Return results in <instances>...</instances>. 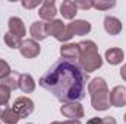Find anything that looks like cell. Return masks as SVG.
<instances>
[{"label": "cell", "instance_id": "cell-1", "mask_svg": "<svg viewBox=\"0 0 126 124\" xmlns=\"http://www.w3.org/2000/svg\"><path fill=\"white\" fill-rule=\"evenodd\" d=\"M88 74L76 64L60 59L41 77L40 86L62 102H79L85 98Z\"/></svg>", "mask_w": 126, "mask_h": 124}, {"label": "cell", "instance_id": "cell-2", "mask_svg": "<svg viewBox=\"0 0 126 124\" xmlns=\"http://www.w3.org/2000/svg\"><path fill=\"white\" fill-rule=\"evenodd\" d=\"M79 45V57H78V66L88 74L98 70L103 66V59L98 54V47L94 41L85 39L78 42Z\"/></svg>", "mask_w": 126, "mask_h": 124}, {"label": "cell", "instance_id": "cell-3", "mask_svg": "<svg viewBox=\"0 0 126 124\" xmlns=\"http://www.w3.org/2000/svg\"><path fill=\"white\" fill-rule=\"evenodd\" d=\"M88 93L95 111H106L110 108V91L103 77H94L88 83Z\"/></svg>", "mask_w": 126, "mask_h": 124}, {"label": "cell", "instance_id": "cell-4", "mask_svg": "<svg viewBox=\"0 0 126 124\" xmlns=\"http://www.w3.org/2000/svg\"><path fill=\"white\" fill-rule=\"evenodd\" d=\"M46 32L47 37H54L57 41L60 42H66L72 38V35L67 31V26L63 24L60 19H53L50 22H46Z\"/></svg>", "mask_w": 126, "mask_h": 124}, {"label": "cell", "instance_id": "cell-5", "mask_svg": "<svg viewBox=\"0 0 126 124\" xmlns=\"http://www.w3.org/2000/svg\"><path fill=\"white\" fill-rule=\"evenodd\" d=\"M12 108L21 118H27L34 112V101L27 96H21V98L15 99Z\"/></svg>", "mask_w": 126, "mask_h": 124}, {"label": "cell", "instance_id": "cell-6", "mask_svg": "<svg viewBox=\"0 0 126 124\" xmlns=\"http://www.w3.org/2000/svg\"><path fill=\"white\" fill-rule=\"evenodd\" d=\"M60 112L69 120H79L84 117V108L79 102H64L60 107Z\"/></svg>", "mask_w": 126, "mask_h": 124}, {"label": "cell", "instance_id": "cell-7", "mask_svg": "<svg viewBox=\"0 0 126 124\" xmlns=\"http://www.w3.org/2000/svg\"><path fill=\"white\" fill-rule=\"evenodd\" d=\"M67 31L72 37L78 35V37H82V35H87L91 31V24L88 21H84V19H75L72 21L69 25H67Z\"/></svg>", "mask_w": 126, "mask_h": 124}, {"label": "cell", "instance_id": "cell-8", "mask_svg": "<svg viewBox=\"0 0 126 124\" xmlns=\"http://www.w3.org/2000/svg\"><path fill=\"white\" fill-rule=\"evenodd\" d=\"M19 51H21V54H22L25 59H35V57L40 54L41 47H40V44H38L37 41H34V39H25V41H22V45H21Z\"/></svg>", "mask_w": 126, "mask_h": 124}, {"label": "cell", "instance_id": "cell-9", "mask_svg": "<svg viewBox=\"0 0 126 124\" xmlns=\"http://www.w3.org/2000/svg\"><path fill=\"white\" fill-rule=\"evenodd\" d=\"M7 26H9V32L18 38H24L27 35V28H25V24L21 18L18 16H12L9 21H7Z\"/></svg>", "mask_w": 126, "mask_h": 124}, {"label": "cell", "instance_id": "cell-10", "mask_svg": "<svg viewBox=\"0 0 126 124\" xmlns=\"http://www.w3.org/2000/svg\"><path fill=\"white\" fill-rule=\"evenodd\" d=\"M56 13H57V9H56V3H54V0H46V1L41 3L40 10H38V15H40L41 19L50 22V21L54 19Z\"/></svg>", "mask_w": 126, "mask_h": 124}, {"label": "cell", "instance_id": "cell-11", "mask_svg": "<svg viewBox=\"0 0 126 124\" xmlns=\"http://www.w3.org/2000/svg\"><path fill=\"white\" fill-rule=\"evenodd\" d=\"M110 105L113 107H125L126 105V88L114 86L110 92Z\"/></svg>", "mask_w": 126, "mask_h": 124}, {"label": "cell", "instance_id": "cell-12", "mask_svg": "<svg viewBox=\"0 0 126 124\" xmlns=\"http://www.w3.org/2000/svg\"><path fill=\"white\" fill-rule=\"evenodd\" d=\"M104 29L110 35H119L123 29V25L116 16H106L104 18Z\"/></svg>", "mask_w": 126, "mask_h": 124}, {"label": "cell", "instance_id": "cell-13", "mask_svg": "<svg viewBox=\"0 0 126 124\" xmlns=\"http://www.w3.org/2000/svg\"><path fill=\"white\" fill-rule=\"evenodd\" d=\"M60 56L69 62L76 60L79 57V45L78 44H63L60 47Z\"/></svg>", "mask_w": 126, "mask_h": 124}, {"label": "cell", "instance_id": "cell-14", "mask_svg": "<svg viewBox=\"0 0 126 124\" xmlns=\"http://www.w3.org/2000/svg\"><path fill=\"white\" fill-rule=\"evenodd\" d=\"M104 59L107 60L109 64H111V66H117V64H120V63L123 62V59H125V53H123L122 48L114 47V48H110V50L106 51Z\"/></svg>", "mask_w": 126, "mask_h": 124}, {"label": "cell", "instance_id": "cell-15", "mask_svg": "<svg viewBox=\"0 0 126 124\" xmlns=\"http://www.w3.org/2000/svg\"><path fill=\"white\" fill-rule=\"evenodd\" d=\"M30 34H31L34 41H43L47 38V32H46V22L37 21L34 22L30 28Z\"/></svg>", "mask_w": 126, "mask_h": 124}, {"label": "cell", "instance_id": "cell-16", "mask_svg": "<svg viewBox=\"0 0 126 124\" xmlns=\"http://www.w3.org/2000/svg\"><path fill=\"white\" fill-rule=\"evenodd\" d=\"M60 13L64 19H73L78 13V7L73 0H64L60 4Z\"/></svg>", "mask_w": 126, "mask_h": 124}, {"label": "cell", "instance_id": "cell-17", "mask_svg": "<svg viewBox=\"0 0 126 124\" xmlns=\"http://www.w3.org/2000/svg\"><path fill=\"white\" fill-rule=\"evenodd\" d=\"M19 89L24 93H31L35 91V80L31 74L28 73H21L19 77Z\"/></svg>", "mask_w": 126, "mask_h": 124}, {"label": "cell", "instance_id": "cell-18", "mask_svg": "<svg viewBox=\"0 0 126 124\" xmlns=\"http://www.w3.org/2000/svg\"><path fill=\"white\" fill-rule=\"evenodd\" d=\"M0 120L4 124H18V121L21 120V117L13 111L12 107H4V110H1Z\"/></svg>", "mask_w": 126, "mask_h": 124}, {"label": "cell", "instance_id": "cell-19", "mask_svg": "<svg viewBox=\"0 0 126 124\" xmlns=\"http://www.w3.org/2000/svg\"><path fill=\"white\" fill-rule=\"evenodd\" d=\"M19 77H21V73L18 72H10L6 77L1 79V85H4L6 88H9L10 91L19 88Z\"/></svg>", "mask_w": 126, "mask_h": 124}, {"label": "cell", "instance_id": "cell-20", "mask_svg": "<svg viewBox=\"0 0 126 124\" xmlns=\"http://www.w3.org/2000/svg\"><path fill=\"white\" fill-rule=\"evenodd\" d=\"M3 41H4V44H6L9 48H12V50L21 48V45H22V39L18 38V37H15V35H12L10 32H6V34L3 35Z\"/></svg>", "mask_w": 126, "mask_h": 124}, {"label": "cell", "instance_id": "cell-21", "mask_svg": "<svg viewBox=\"0 0 126 124\" xmlns=\"http://www.w3.org/2000/svg\"><path fill=\"white\" fill-rule=\"evenodd\" d=\"M9 99H10V89L0 83V107L7 105Z\"/></svg>", "mask_w": 126, "mask_h": 124}, {"label": "cell", "instance_id": "cell-22", "mask_svg": "<svg viewBox=\"0 0 126 124\" xmlns=\"http://www.w3.org/2000/svg\"><path fill=\"white\" fill-rule=\"evenodd\" d=\"M116 6V1H106V0H98V1H93V7L97 10H107Z\"/></svg>", "mask_w": 126, "mask_h": 124}, {"label": "cell", "instance_id": "cell-23", "mask_svg": "<svg viewBox=\"0 0 126 124\" xmlns=\"http://www.w3.org/2000/svg\"><path fill=\"white\" fill-rule=\"evenodd\" d=\"M10 72H12V70H10V66H9V63L0 59V80H1L3 77H6V76L10 73Z\"/></svg>", "mask_w": 126, "mask_h": 124}, {"label": "cell", "instance_id": "cell-24", "mask_svg": "<svg viewBox=\"0 0 126 124\" xmlns=\"http://www.w3.org/2000/svg\"><path fill=\"white\" fill-rule=\"evenodd\" d=\"M76 7L78 9H82V10H88L93 7V0H76L75 1Z\"/></svg>", "mask_w": 126, "mask_h": 124}, {"label": "cell", "instance_id": "cell-25", "mask_svg": "<svg viewBox=\"0 0 126 124\" xmlns=\"http://www.w3.org/2000/svg\"><path fill=\"white\" fill-rule=\"evenodd\" d=\"M21 4H22L25 9H34V7H37V6H40V1H38V0H35V1H30V0L27 1V0H24Z\"/></svg>", "mask_w": 126, "mask_h": 124}, {"label": "cell", "instance_id": "cell-26", "mask_svg": "<svg viewBox=\"0 0 126 124\" xmlns=\"http://www.w3.org/2000/svg\"><path fill=\"white\" fill-rule=\"evenodd\" d=\"M50 124H81L79 120H67V121H53Z\"/></svg>", "mask_w": 126, "mask_h": 124}, {"label": "cell", "instance_id": "cell-27", "mask_svg": "<svg viewBox=\"0 0 126 124\" xmlns=\"http://www.w3.org/2000/svg\"><path fill=\"white\" fill-rule=\"evenodd\" d=\"M101 124H117V123L113 117H104V118H101Z\"/></svg>", "mask_w": 126, "mask_h": 124}, {"label": "cell", "instance_id": "cell-28", "mask_svg": "<svg viewBox=\"0 0 126 124\" xmlns=\"http://www.w3.org/2000/svg\"><path fill=\"white\" fill-rule=\"evenodd\" d=\"M120 76H122V79L126 82V63L122 66V69H120Z\"/></svg>", "mask_w": 126, "mask_h": 124}, {"label": "cell", "instance_id": "cell-29", "mask_svg": "<svg viewBox=\"0 0 126 124\" xmlns=\"http://www.w3.org/2000/svg\"><path fill=\"white\" fill-rule=\"evenodd\" d=\"M87 124H101V118H91V120H88L87 121Z\"/></svg>", "mask_w": 126, "mask_h": 124}, {"label": "cell", "instance_id": "cell-30", "mask_svg": "<svg viewBox=\"0 0 126 124\" xmlns=\"http://www.w3.org/2000/svg\"><path fill=\"white\" fill-rule=\"evenodd\" d=\"M123 120H125V123H126V114H125V118H123Z\"/></svg>", "mask_w": 126, "mask_h": 124}, {"label": "cell", "instance_id": "cell-31", "mask_svg": "<svg viewBox=\"0 0 126 124\" xmlns=\"http://www.w3.org/2000/svg\"><path fill=\"white\" fill-rule=\"evenodd\" d=\"M0 115H1V110H0Z\"/></svg>", "mask_w": 126, "mask_h": 124}, {"label": "cell", "instance_id": "cell-32", "mask_svg": "<svg viewBox=\"0 0 126 124\" xmlns=\"http://www.w3.org/2000/svg\"><path fill=\"white\" fill-rule=\"evenodd\" d=\"M28 124H32V123H28Z\"/></svg>", "mask_w": 126, "mask_h": 124}]
</instances>
